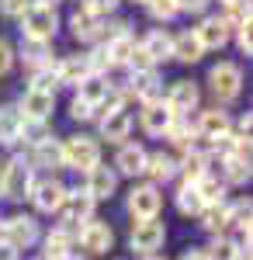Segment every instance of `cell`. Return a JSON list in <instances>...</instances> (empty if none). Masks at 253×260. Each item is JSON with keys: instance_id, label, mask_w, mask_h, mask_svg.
Returning a JSON list of instances; mask_svg holds the SVG:
<instances>
[{"instance_id": "cell-1", "label": "cell", "mask_w": 253, "mask_h": 260, "mask_svg": "<svg viewBox=\"0 0 253 260\" xmlns=\"http://www.w3.org/2000/svg\"><path fill=\"white\" fill-rule=\"evenodd\" d=\"M59 28V14L56 7H45V4H31L24 14H21V35L24 39H42L52 42Z\"/></svg>"}, {"instance_id": "cell-2", "label": "cell", "mask_w": 253, "mask_h": 260, "mask_svg": "<svg viewBox=\"0 0 253 260\" xmlns=\"http://www.w3.org/2000/svg\"><path fill=\"white\" fill-rule=\"evenodd\" d=\"M94 163H101V146L90 136H70L62 142V167L73 170H90Z\"/></svg>"}, {"instance_id": "cell-3", "label": "cell", "mask_w": 253, "mask_h": 260, "mask_svg": "<svg viewBox=\"0 0 253 260\" xmlns=\"http://www.w3.org/2000/svg\"><path fill=\"white\" fill-rule=\"evenodd\" d=\"M28 191H31V167L24 160L4 163V170H0V198L18 201V198H24Z\"/></svg>"}, {"instance_id": "cell-4", "label": "cell", "mask_w": 253, "mask_h": 260, "mask_svg": "<svg viewBox=\"0 0 253 260\" xmlns=\"http://www.w3.org/2000/svg\"><path fill=\"white\" fill-rule=\"evenodd\" d=\"M208 83H212V94L218 101H233L239 98V90H243V70L236 66V62H218L212 66V73H208Z\"/></svg>"}, {"instance_id": "cell-5", "label": "cell", "mask_w": 253, "mask_h": 260, "mask_svg": "<svg viewBox=\"0 0 253 260\" xmlns=\"http://www.w3.org/2000/svg\"><path fill=\"white\" fill-rule=\"evenodd\" d=\"M163 240H167V229H163V222H156V219H139L136 229H132V236H129L132 250L142 253V257L156 253V250L163 246Z\"/></svg>"}, {"instance_id": "cell-6", "label": "cell", "mask_w": 253, "mask_h": 260, "mask_svg": "<svg viewBox=\"0 0 253 260\" xmlns=\"http://www.w3.org/2000/svg\"><path fill=\"white\" fill-rule=\"evenodd\" d=\"M56 212H59V219H62V225L90 222V215H94V198H90L87 191H66Z\"/></svg>"}, {"instance_id": "cell-7", "label": "cell", "mask_w": 253, "mask_h": 260, "mask_svg": "<svg viewBox=\"0 0 253 260\" xmlns=\"http://www.w3.org/2000/svg\"><path fill=\"white\" fill-rule=\"evenodd\" d=\"M160 208H163V194H160L156 184H136L129 191V212L136 219H156Z\"/></svg>"}, {"instance_id": "cell-8", "label": "cell", "mask_w": 253, "mask_h": 260, "mask_svg": "<svg viewBox=\"0 0 253 260\" xmlns=\"http://www.w3.org/2000/svg\"><path fill=\"white\" fill-rule=\"evenodd\" d=\"M35 240H39V222L31 215H14L4 222V243H11L14 250H28Z\"/></svg>"}, {"instance_id": "cell-9", "label": "cell", "mask_w": 253, "mask_h": 260, "mask_svg": "<svg viewBox=\"0 0 253 260\" xmlns=\"http://www.w3.org/2000/svg\"><path fill=\"white\" fill-rule=\"evenodd\" d=\"M129 132H132V115L115 101V104L108 108V115L101 118V136H104L108 142H125Z\"/></svg>"}, {"instance_id": "cell-10", "label": "cell", "mask_w": 253, "mask_h": 260, "mask_svg": "<svg viewBox=\"0 0 253 260\" xmlns=\"http://www.w3.org/2000/svg\"><path fill=\"white\" fill-rule=\"evenodd\" d=\"M80 243H83L87 253H108L111 243H115V233H111L108 222L90 219V222H83V229H80Z\"/></svg>"}, {"instance_id": "cell-11", "label": "cell", "mask_w": 253, "mask_h": 260, "mask_svg": "<svg viewBox=\"0 0 253 260\" xmlns=\"http://www.w3.org/2000/svg\"><path fill=\"white\" fill-rule=\"evenodd\" d=\"M198 101H201V90H198V83H191V80H177L174 87L167 90V108H170L174 115L195 111Z\"/></svg>"}, {"instance_id": "cell-12", "label": "cell", "mask_w": 253, "mask_h": 260, "mask_svg": "<svg viewBox=\"0 0 253 260\" xmlns=\"http://www.w3.org/2000/svg\"><path fill=\"white\" fill-rule=\"evenodd\" d=\"M118 187V174L111 170V167H101V163H94L90 170H87V194L94 201H104L111 198Z\"/></svg>"}, {"instance_id": "cell-13", "label": "cell", "mask_w": 253, "mask_h": 260, "mask_svg": "<svg viewBox=\"0 0 253 260\" xmlns=\"http://www.w3.org/2000/svg\"><path fill=\"white\" fill-rule=\"evenodd\" d=\"M174 118L177 115L167 108V101H146V108H142V128L149 136H167V128H170Z\"/></svg>"}, {"instance_id": "cell-14", "label": "cell", "mask_w": 253, "mask_h": 260, "mask_svg": "<svg viewBox=\"0 0 253 260\" xmlns=\"http://www.w3.org/2000/svg\"><path fill=\"white\" fill-rule=\"evenodd\" d=\"M18 108H21V118H42L45 121L52 115V108H56V98H52V94H42L35 87H28Z\"/></svg>"}, {"instance_id": "cell-15", "label": "cell", "mask_w": 253, "mask_h": 260, "mask_svg": "<svg viewBox=\"0 0 253 260\" xmlns=\"http://www.w3.org/2000/svg\"><path fill=\"white\" fill-rule=\"evenodd\" d=\"M66 194V187L59 184V180H39V184H31V201H35V208L39 212H56L59 201Z\"/></svg>"}, {"instance_id": "cell-16", "label": "cell", "mask_w": 253, "mask_h": 260, "mask_svg": "<svg viewBox=\"0 0 253 260\" xmlns=\"http://www.w3.org/2000/svg\"><path fill=\"white\" fill-rule=\"evenodd\" d=\"M142 52L153 62H167L174 59V35H167L163 28H153L146 39H142Z\"/></svg>"}, {"instance_id": "cell-17", "label": "cell", "mask_w": 253, "mask_h": 260, "mask_svg": "<svg viewBox=\"0 0 253 260\" xmlns=\"http://www.w3.org/2000/svg\"><path fill=\"white\" fill-rule=\"evenodd\" d=\"M195 35H198V42H201V49L208 52V49H222V45L229 42V28L222 24V18H205L195 28Z\"/></svg>"}, {"instance_id": "cell-18", "label": "cell", "mask_w": 253, "mask_h": 260, "mask_svg": "<svg viewBox=\"0 0 253 260\" xmlns=\"http://www.w3.org/2000/svg\"><path fill=\"white\" fill-rule=\"evenodd\" d=\"M146 156H149V153H146L142 146H136V142H132V146H121L118 156H115V170L125 174V177H139L142 167H146Z\"/></svg>"}, {"instance_id": "cell-19", "label": "cell", "mask_w": 253, "mask_h": 260, "mask_svg": "<svg viewBox=\"0 0 253 260\" xmlns=\"http://www.w3.org/2000/svg\"><path fill=\"white\" fill-rule=\"evenodd\" d=\"M132 94L142 104L146 101H160V94H163V77L156 70H139L136 77H132Z\"/></svg>"}, {"instance_id": "cell-20", "label": "cell", "mask_w": 253, "mask_h": 260, "mask_svg": "<svg viewBox=\"0 0 253 260\" xmlns=\"http://www.w3.org/2000/svg\"><path fill=\"white\" fill-rule=\"evenodd\" d=\"M142 174L149 177V184H167V180L177 174V160L170 153H153V156H146Z\"/></svg>"}, {"instance_id": "cell-21", "label": "cell", "mask_w": 253, "mask_h": 260, "mask_svg": "<svg viewBox=\"0 0 253 260\" xmlns=\"http://www.w3.org/2000/svg\"><path fill=\"white\" fill-rule=\"evenodd\" d=\"M198 136H205V139H218V136H229V115H226L222 108L201 111V118H198Z\"/></svg>"}, {"instance_id": "cell-22", "label": "cell", "mask_w": 253, "mask_h": 260, "mask_svg": "<svg viewBox=\"0 0 253 260\" xmlns=\"http://www.w3.org/2000/svg\"><path fill=\"white\" fill-rule=\"evenodd\" d=\"M77 87H80L77 98H80V101H87V104H94L98 111H101V104L111 98V87H108V80H104L101 73H90V77H87L83 83H77Z\"/></svg>"}, {"instance_id": "cell-23", "label": "cell", "mask_w": 253, "mask_h": 260, "mask_svg": "<svg viewBox=\"0 0 253 260\" xmlns=\"http://www.w3.org/2000/svg\"><path fill=\"white\" fill-rule=\"evenodd\" d=\"M59 83H70V87H77L90 77V66H87V56H66V59L59 62Z\"/></svg>"}, {"instance_id": "cell-24", "label": "cell", "mask_w": 253, "mask_h": 260, "mask_svg": "<svg viewBox=\"0 0 253 260\" xmlns=\"http://www.w3.org/2000/svg\"><path fill=\"white\" fill-rule=\"evenodd\" d=\"M31 167H45V170L62 167V142H56L52 136H49L45 142H39L35 153H31Z\"/></svg>"}, {"instance_id": "cell-25", "label": "cell", "mask_w": 253, "mask_h": 260, "mask_svg": "<svg viewBox=\"0 0 253 260\" xmlns=\"http://www.w3.org/2000/svg\"><path fill=\"white\" fill-rule=\"evenodd\" d=\"M201 56H205V49H201V42H198L195 28H191V31L174 35V59H180V62H198Z\"/></svg>"}, {"instance_id": "cell-26", "label": "cell", "mask_w": 253, "mask_h": 260, "mask_svg": "<svg viewBox=\"0 0 253 260\" xmlns=\"http://www.w3.org/2000/svg\"><path fill=\"white\" fill-rule=\"evenodd\" d=\"M70 24H73V35H77V39H83V42L98 39L101 28H104V24H101V18H98V14H90L87 7H80L77 14L70 18Z\"/></svg>"}, {"instance_id": "cell-27", "label": "cell", "mask_w": 253, "mask_h": 260, "mask_svg": "<svg viewBox=\"0 0 253 260\" xmlns=\"http://www.w3.org/2000/svg\"><path fill=\"white\" fill-rule=\"evenodd\" d=\"M21 59L28 62V66H35V70H42V66H49V56H52V52H49V42H42V39H21Z\"/></svg>"}, {"instance_id": "cell-28", "label": "cell", "mask_w": 253, "mask_h": 260, "mask_svg": "<svg viewBox=\"0 0 253 260\" xmlns=\"http://www.w3.org/2000/svg\"><path fill=\"white\" fill-rule=\"evenodd\" d=\"M195 187H198V194H201V201L205 205H222L226 201V180H218V177H198L195 180Z\"/></svg>"}, {"instance_id": "cell-29", "label": "cell", "mask_w": 253, "mask_h": 260, "mask_svg": "<svg viewBox=\"0 0 253 260\" xmlns=\"http://www.w3.org/2000/svg\"><path fill=\"white\" fill-rule=\"evenodd\" d=\"M226 180L229 184H246L250 180V156L243 153H226Z\"/></svg>"}, {"instance_id": "cell-30", "label": "cell", "mask_w": 253, "mask_h": 260, "mask_svg": "<svg viewBox=\"0 0 253 260\" xmlns=\"http://www.w3.org/2000/svg\"><path fill=\"white\" fill-rule=\"evenodd\" d=\"M198 215H201V225H205L212 236H218V233L229 225V208H226V205H205Z\"/></svg>"}, {"instance_id": "cell-31", "label": "cell", "mask_w": 253, "mask_h": 260, "mask_svg": "<svg viewBox=\"0 0 253 260\" xmlns=\"http://www.w3.org/2000/svg\"><path fill=\"white\" fill-rule=\"evenodd\" d=\"M70 246H73L70 233H66V229H52V233L45 236V257L49 260H66L70 257Z\"/></svg>"}, {"instance_id": "cell-32", "label": "cell", "mask_w": 253, "mask_h": 260, "mask_svg": "<svg viewBox=\"0 0 253 260\" xmlns=\"http://www.w3.org/2000/svg\"><path fill=\"white\" fill-rule=\"evenodd\" d=\"M52 136L49 132V125L42 118H21V128H18V139H24L28 146H39V142H45Z\"/></svg>"}, {"instance_id": "cell-33", "label": "cell", "mask_w": 253, "mask_h": 260, "mask_svg": "<svg viewBox=\"0 0 253 260\" xmlns=\"http://www.w3.org/2000/svg\"><path fill=\"white\" fill-rule=\"evenodd\" d=\"M201 208H205V201H201V194H198V187L187 180V184L177 191V212H180V215H198Z\"/></svg>"}, {"instance_id": "cell-34", "label": "cell", "mask_w": 253, "mask_h": 260, "mask_svg": "<svg viewBox=\"0 0 253 260\" xmlns=\"http://www.w3.org/2000/svg\"><path fill=\"white\" fill-rule=\"evenodd\" d=\"M18 128H21V111L0 108V146H11L18 139Z\"/></svg>"}, {"instance_id": "cell-35", "label": "cell", "mask_w": 253, "mask_h": 260, "mask_svg": "<svg viewBox=\"0 0 253 260\" xmlns=\"http://www.w3.org/2000/svg\"><path fill=\"white\" fill-rule=\"evenodd\" d=\"M108 56H111V62H129V56H132V49H136V42H132V35H121V39H108Z\"/></svg>"}, {"instance_id": "cell-36", "label": "cell", "mask_w": 253, "mask_h": 260, "mask_svg": "<svg viewBox=\"0 0 253 260\" xmlns=\"http://www.w3.org/2000/svg\"><path fill=\"white\" fill-rule=\"evenodd\" d=\"M31 87H35V90H42V94H52V98H56V90L62 87V83H59V73H56V70L42 66L39 73H35V83H31Z\"/></svg>"}, {"instance_id": "cell-37", "label": "cell", "mask_w": 253, "mask_h": 260, "mask_svg": "<svg viewBox=\"0 0 253 260\" xmlns=\"http://www.w3.org/2000/svg\"><path fill=\"white\" fill-rule=\"evenodd\" d=\"M180 170L187 174V180H191V184H195L198 177H205V174H208V170H205V156H201L198 149H191V153L184 156V163H180Z\"/></svg>"}, {"instance_id": "cell-38", "label": "cell", "mask_w": 253, "mask_h": 260, "mask_svg": "<svg viewBox=\"0 0 253 260\" xmlns=\"http://www.w3.org/2000/svg\"><path fill=\"white\" fill-rule=\"evenodd\" d=\"M205 253H208V260H236L239 246H236V240H215Z\"/></svg>"}, {"instance_id": "cell-39", "label": "cell", "mask_w": 253, "mask_h": 260, "mask_svg": "<svg viewBox=\"0 0 253 260\" xmlns=\"http://www.w3.org/2000/svg\"><path fill=\"white\" fill-rule=\"evenodd\" d=\"M146 7H149V14L156 21H170L177 18L180 11H177V0H146Z\"/></svg>"}, {"instance_id": "cell-40", "label": "cell", "mask_w": 253, "mask_h": 260, "mask_svg": "<svg viewBox=\"0 0 253 260\" xmlns=\"http://www.w3.org/2000/svg\"><path fill=\"white\" fill-rule=\"evenodd\" d=\"M14 56H18V52L11 49V42L0 39V77H7V73L14 70Z\"/></svg>"}, {"instance_id": "cell-41", "label": "cell", "mask_w": 253, "mask_h": 260, "mask_svg": "<svg viewBox=\"0 0 253 260\" xmlns=\"http://www.w3.org/2000/svg\"><path fill=\"white\" fill-rule=\"evenodd\" d=\"M94 111H98L94 104H87V101H80V98L70 104V115H73L77 121H90V118H94Z\"/></svg>"}, {"instance_id": "cell-42", "label": "cell", "mask_w": 253, "mask_h": 260, "mask_svg": "<svg viewBox=\"0 0 253 260\" xmlns=\"http://www.w3.org/2000/svg\"><path fill=\"white\" fill-rule=\"evenodd\" d=\"M28 7H31V0H0V11H4L7 18H21Z\"/></svg>"}, {"instance_id": "cell-43", "label": "cell", "mask_w": 253, "mask_h": 260, "mask_svg": "<svg viewBox=\"0 0 253 260\" xmlns=\"http://www.w3.org/2000/svg\"><path fill=\"white\" fill-rule=\"evenodd\" d=\"M125 66H132V70H153V59H149V56H146V52H142V45H136V49H132V56H129V62H125Z\"/></svg>"}, {"instance_id": "cell-44", "label": "cell", "mask_w": 253, "mask_h": 260, "mask_svg": "<svg viewBox=\"0 0 253 260\" xmlns=\"http://www.w3.org/2000/svg\"><path fill=\"white\" fill-rule=\"evenodd\" d=\"M83 7H87V11H90V14H111V11H115L118 7V0H87V4H83Z\"/></svg>"}, {"instance_id": "cell-45", "label": "cell", "mask_w": 253, "mask_h": 260, "mask_svg": "<svg viewBox=\"0 0 253 260\" xmlns=\"http://www.w3.org/2000/svg\"><path fill=\"white\" fill-rule=\"evenodd\" d=\"M101 35H104V39H121V35H129V21H111L108 28H101Z\"/></svg>"}, {"instance_id": "cell-46", "label": "cell", "mask_w": 253, "mask_h": 260, "mask_svg": "<svg viewBox=\"0 0 253 260\" xmlns=\"http://www.w3.org/2000/svg\"><path fill=\"white\" fill-rule=\"evenodd\" d=\"M236 45H239V52H243V56H250V49H253V42H250V24L236 28Z\"/></svg>"}, {"instance_id": "cell-47", "label": "cell", "mask_w": 253, "mask_h": 260, "mask_svg": "<svg viewBox=\"0 0 253 260\" xmlns=\"http://www.w3.org/2000/svg\"><path fill=\"white\" fill-rule=\"evenodd\" d=\"M208 7V0H177V11H191V14H201Z\"/></svg>"}, {"instance_id": "cell-48", "label": "cell", "mask_w": 253, "mask_h": 260, "mask_svg": "<svg viewBox=\"0 0 253 260\" xmlns=\"http://www.w3.org/2000/svg\"><path fill=\"white\" fill-rule=\"evenodd\" d=\"M180 260H208V253L198 250V246H191V250H184V257H180Z\"/></svg>"}, {"instance_id": "cell-49", "label": "cell", "mask_w": 253, "mask_h": 260, "mask_svg": "<svg viewBox=\"0 0 253 260\" xmlns=\"http://www.w3.org/2000/svg\"><path fill=\"white\" fill-rule=\"evenodd\" d=\"M0 260H18V250L11 243H0Z\"/></svg>"}, {"instance_id": "cell-50", "label": "cell", "mask_w": 253, "mask_h": 260, "mask_svg": "<svg viewBox=\"0 0 253 260\" xmlns=\"http://www.w3.org/2000/svg\"><path fill=\"white\" fill-rule=\"evenodd\" d=\"M31 4H45V7H52V4H56V0H31Z\"/></svg>"}, {"instance_id": "cell-51", "label": "cell", "mask_w": 253, "mask_h": 260, "mask_svg": "<svg viewBox=\"0 0 253 260\" xmlns=\"http://www.w3.org/2000/svg\"><path fill=\"white\" fill-rule=\"evenodd\" d=\"M146 260H163V257H156V253H149V257H146Z\"/></svg>"}, {"instance_id": "cell-52", "label": "cell", "mask_w": 253, "mask_h": 260, "mask_svg": "<svg viewBox=\"0 0 253 260\" xmlns=\"http://www.w3.org/2000/svg\"><path fill=\"white\" fill-rule=\"evenodd\" d=\"M39 260H49V257H45V253H42V257H39Z\"/></svg>"}, {"instance_id": "cell-53", "label": "cell", "mask_w": 253, "mask_h": 260, "mask_svg": "<svg viewBox=\"0 0 253 260\" xmlns=\"http://www.w3.org/2000/svg\"><path fill=\"white\" fill-rule=\"evenodd\" d=\"M66 260H80V257H66Z\"/></svg>"}, {"instance_id": "cell-54", "label": "cell", "mask_w": 253, "mask_h": 260, "mask_svg": "<svg viewBox=\"0 0 253 260\" xmlns=\"http://www.w3.org/2000/svg\"><path fill=\"white\" fill-rule=\"evenodd\" d=\"M222 4H233V0H222Z\"/></svg>"}, {"instance_id": "cell-55", "label": "cell", "mask_w": 253, "mask_h": 260, "mask_svg": "<svg viewBox=\"0 0 253 260\" xmlns=\"http://www.w3.org/2000/svg\"><path fill=\"white\" fill-rule=\"evenodd\" d=\"M136 4H146V0H136Z\"/></svg>"}]
</instances>
